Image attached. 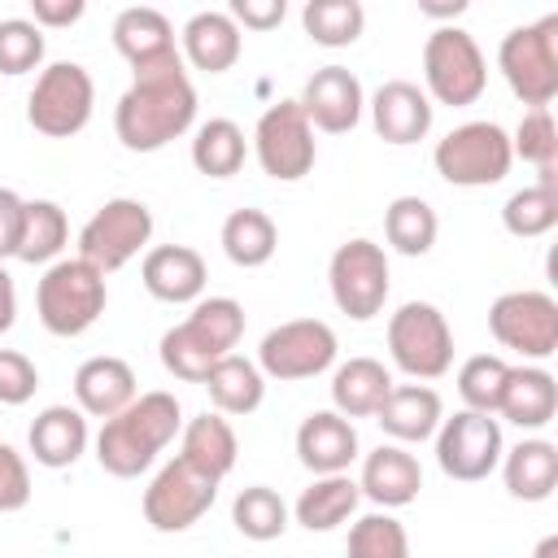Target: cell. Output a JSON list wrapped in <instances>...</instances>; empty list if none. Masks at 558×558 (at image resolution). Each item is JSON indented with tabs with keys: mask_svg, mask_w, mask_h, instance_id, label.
I'll return each mask as SVG.
<instances>
[{
	"mask_svg": "<svg viewBox=\"0 0 558 558\" xmlns=\"http://www.w3.org/2000/svg\"><path fill=\"white\" fill-rule=\"evenodd\" d=\"M183 432V405L174 392H140L122 414L105 418L96 432V462L113 480H135L144 475L157 453Z\"/></svg>",
	"mask_w": 558,
	"mask_h": 558,
	"instance_id": "cell-2",
	"label": "cell"
},
{
	"mask_svg": "<svg viewBox=\"0 0 558 558\" xmlns=\"http://www.w3.org/2000/svg\"><path fill=\"white\" fill-rule=\"evenodd\" d=\"M558 554V536H545L541 545H536V558H554Z\"/></svg>",
	"mask_w": 558,
	"mask_h": 558,
	"instance_id": "cell-52",
	"label": "cell"
},
{
	"mask_svg": "<svg viewBox=\"0 0 558 558\" xmlns=\"http://www.w3.org/2000/svg\"><path fill=\"white\" fill-rule=\"evenodd\" d=\"M157 353H161V366H166L174 379H183V384H205L209 366L218 362V353H214V349H205V344H201L183 323H179V327H170V331L161 336Z\"/></svg>",
	"mask_w": 558,
	"mask_h": 558,
	"instance_id": "cell-43",
	"label": "cell"
},
{
	"mask_svg": "<svg viewBox=\"0 0 558 558\" xmlns=\"http://www.w3.org/2000/svg\"><path fill=\"white\" fill-rule=\"evenodd\" d=\"M70 240V222H65V209L57 201H26L22 209V235H17V262L26 266H52L61 257Z\"/></svg>",
	"mask_w": 558,
	"mask_h": 558,
	"instance_id": "cell-33",
	"label": "cell"
},
{
	"mask_svg": "<svg viewBox=\"0 0 558 558\" xmlns=\"http://www.w3.org/2000/svg\"><path fill=\"white\" fill-rule=\"evenodd\" d=\"M510 153L523 157L527 166H536V174H549L558 161V126L549 109H523L514 135H510Z\"/></svg>",
	"mask_w": 558,
	"mask_h": 558,
	"instance_id": "cell-42",
	"label": "cell"
},
{
	"mask_svg": "<svg viewBox=\"0 0 558 558\" xmlns=\"http://www.w3.org/2000/svg\"><path fill=\"white\" fill-rule=\"evenodd\" d=\"M148 240H153V209L135 196H113L83 222L78 257L87 266H96L100 275H113L131 257L148 253Z\"/></svg>",
	"mask_w": 558,
	"mask_h": 558,
	"instance_id": "cell-10",
	"label": "cell"
},
{
	"mask_svg": "<svg viewBox=\"0 0 558 558\" xmlns=\"http://www.w3.org/2000/svg\"><path fill=\"white\" fill-rule=\"evenodd\" d=\"M13 323H17V288H13V275H9L4 262H0V336H4Z\"/></svg>",
	"mask_w": 558,
	"mask_h": 558,
	"instance_id": "cell-50",
	"label": "cell"
},
{
	"mask_svg": "<svg viewBox=\"0 0 558 558\" xmlns=\"http://www.w3.org/2000/svg\"><path fill=\"white\" fill-rule=\"evenodd\" d=\"M231 22L244 26V31H275L283 17H288V4L283 0H231Z\"/></svg>",
	"mask_w": 558,
	"mask_h": 558,
	"instance_id": "cell-47",
	"label": "cell"
},
{
	"mask_svg": "<svg viewBox=\"0 0 558 558\" xmlns=\"http://www.w3.org/2000/svg\"><path fill=\"white\" fill-rule=\"evenodd\" d=\"M183 327L205 349H214L218 357H227V353H235V344L244 336V305L235 296H201L192 305V314L183 318Z\"/></svg>",
	"mask_w": 558,
	"mask_h": 558,
	"instance_id": "cell-38",
	"label": "cell"
},
{
	"mask_svg": "<svg viewBox=\"0 0 558 558\" xmlns=\"http://www.w3.org/2000/svg\"><path fill=\"white\" fill-rule=\"evenodd\" d=\"M218 240H222V253H227L231 266L257 270V266H266V262L275 257V248H279V227H275V218H270L266 209L244 205V209H231V214H227Z\"/></svg>",
	"mask_w": 558,
	"mask_h": 558,
	"instance_id": "cell-32",
	"label": "cell"
},
{
	"mask_svg": "<svg viewBox=\"0 0 558 558\" xmlns=\"http://www.w3.org/2000/svg\"><path fill=\"white\" fill-rule=\"evenodd\" d=\"M327 288H331L336 310L349 314L353 323H371L375 314H384V301L392 288L384 244H375L366 235L344 240L327 262Z\"/></svg>",
	"mask_w": 558,
	"mask_h": 558,
	"instance_id": "cell-9",
	"label": "cell"
},
{
	"mask_svg": "<svg viewBox=\"0 0 558 558\" xmlns=\"http://www.w3.org/2000/svg\"><path fill=\"white\" fill-rule=\"evenodd\" d=\"M501 453H506V440H501V423L493 414L453 410V418H440V427H436V466L458 484L488 480L497 471Z\"/></svg>",
	"mask_w": 558,
	"mask_h": 558,
	"instance_id": "cell-15",
	"label": "cell"
},
{
	"mask_svg": "<svg viewBox=\"0 0 558 558\" xmlns=\"http://www.w3.org/2000/svg\"><path fill=\"white\" fill-rule=\"evenodd\" d=\"M140 279L148 296L166 305H196L209 283V266L192 244H153L140 262Z\"/></svg>",
	"mask_w": 558,
	"mask_h": 558,
	"instance_id": "cell-18",
	"label": "cell"
},
{
	"mask_svg": "<svg viewBox=\"0 0 558 558\" xmlns=\"http://www.w3.org/2000/svg\"><path fill=\"white\" fill-rule=\"evenodd\" d=\"M35 388H39V366L17 349H0V405H26Z\"/></svg>",
	"mask_w": 558,
	"mask_h": 558,
	"instance_id": "cell-45",
	"label": "cell"
},
{
	"mask_svg": "<svg viewBox=\"0 0 558 558\" xmlns=\"http://www.w3.org/2000/svg\"><path fill=\"white\" fill-rule=\"evenodd\" d=\"M392 392V371L379 357H349L331 371V410L344 418H375Z\"/></svg>",
	"mask_w": 558,
	"mask_h": 558,
	"instance_id": "cell-29",
	"label": "cell"
},
{
	"mask_svg": "<svg viewBox=\"0 0 558 558\" xmlns=\"http://www.w3.org/2000/svg\"><path fill=\"white\" fill-rule=\"evenodd\" d=\"M113 48L131 61V70H140V65H153V61H166V57H174L179 48H174V26H170V17L161 13V9H153V4H131V9H122L118 17H113Z\"/></svg>",
	"mask_w": 558,
	"mask_h": 558,
	"instance_id": "cell-27",
	"label": "cell"
},
{
	"mask_svg": "<svg viewBox=\"0 0 558 558\" xmlns=\"http://www.w3.org/2000/svg\"><path fill=\"white\" fill-rule=\"evenodd\" d=\"M83 13H87V4H83V0H31V22H35L39 31L74 26Z\"/></svg>",
	"mask_w": 558,
	"mask_h": 558,
	"instance_id": "cell-48",
	"label": "cell"
},
{
	"mask_svg": "<svg viewBox=\"0 0 558 558\" xmlns=\"http://www.w3.org/2000/svg\"><path fill=\"white\" fill-rule=\"evenodd\" d=\"M96 109V83L87 65L78 61H52L35 74V87L26 96V122L48 140H70L92 122Z\"/></svg>",
	"mask_w": 558,
	"mask_h": 558,
	"instance_id": "cell-8",
	"label": "cell"
},
{
	"mask_svg": "<svg viewBox=\"0 0 558 558\" xmlns=\"http://www.w3.org/2000/svg\"><path fill=\"white\" fill-rule=\"evenodd\" d=\"M497 70L527 109H549L558 96V13L506 31L497 44Z\"/></svg>",
	"mask_w": 558,
	"mask_h": 558,
	"instance_id": "cell-4",
	"label": "cell"
},
{
	"mask_svg": "<svg viewBox=\"0 0 558 558\" xmlns=\"http://www.w3.org/2000/svg\"><path fill=\"white\" fill-rule=\"evenodd\" d=\"M432 166L453 187H493L510 174V131L497 122H462L432 148Z\"/></svg>",
	"mask_w": 558,
	"mask_h": 558,
	"instance_id": "cell-7",
	"label": "cell"
},
{
	"mask_svg": "<svg viewBox=\"0 0 558 558\" xmlns=\"http://www.w3.org/2000/svg\"><path fill=\"white\" fill-rule=\"evenodd\" d=\"M22 209L26 201L13 187H0V262L17 253V235H22Z\"/></svg>",
	"mask_w": 558,
	"mask_h": 558,
	"instance_id": "cell-49",
	"label": "cell"
},
{
	"mask_svg": "<svg viewBox=\"0 0 558 558\" xmlns=\"http://www.w3.org/2000/svg\"><path fill=\"white\" fill-rule=\"evenodd\" d=\"M366 109H371L375 135H379L384 144H397V148L427 140L432 113H436V105L427 100V92H423L418 83H410V78H388V83H379L375 96L366 100Z\"/></svg>",
	"mask_w": 558,
	"mask_h": 558,
	"instance_id": "cell-17",
	"label": "cell"
},
{
	"mask_svg": "<svg viewBox=\"0 0 558 558\" xmlns=\"http://www.w3.org/2000/svg\"><path fill=\"white\" fill-rule=\"evenodd\" d=\"M301 113L310 118L314 131L323 135H344L362 122V109H366V92L357 83V74L349 65H323L305 78L301 96H296Z\"/></svg>",
	"mask_w": 558,
	"mask_h": 558,
	"instance_id": "cell-16",
	"label": "cell"
},
{
	"mask_svg": "<svg viewBox=\"0 0 558 558\" xmlns=\"http://www.w3.org/2000/svg\"><path fill=\"white\" fill-rule=\"evenodd\" d=\"M488 87V61L471 31L462 26H436L423 44V92L432 105L466 109Z\"/></svg>",
	"mask_w": 558,
	"mask_h": 558,
	"instance_id": "cell-5",
	"label": "cell"
},
{
	"mask_svg": "<svg viewBox=\"0 0 558 558\" xmlns=\"http://www.w3.org/2000/svg\"><path fill=\"white\" fill-rule=\"evenodd\" d=\"M218 497V480H209L205 471H196L192 462H183L179 453L148 480L144 488V523L153 532H187L192 523H201L209 514Z\"/></svg>",
	"mask_w": 558,
	"mask_h": 558,
	"instance_id": "cell-14",
	"label": "cell"
},
{
	"mask_svg": "<svg viewBox=\"0 0 558 558\" xmlns=\"http://www.w3.org/2000/svg\"><path fill=\"white\" fill-rule=\"evenodd\" d=\"M31 501V466L26 458L0 440V514H13Z\"/></svg>",
	"mask_w": 558,
	"mask_h": 558,
	"instance_id": "cell-46",
	"label": "cell"
},
{
	"mask_svg": "<svg viewBox=\"0 0 558 558\" xmlns=\"http://www.w3.org/2000/svg\"><path fill=\"white\" fill-rule=\"evenodd\" d=\"M244 157H248V140H244L240 122H231V118H209V122L196 126V135H192V166H196L201 174H209V179H231V174H240Z\"/></svg>",
	"mask_w": 558,
	"mask_h": 558,
	"instance_id": "cell-35",
	"label": "cell"
},
{
	"mask_svg": "<svg viewBox=\"0 0 558 558\" xmlns=\"http://www.w3.org/2000/svg\"><path fill=\"white\" fill-rule=\"evenodd\" d=\"M344 558H410V532L392 510H371L349 527Z\"/></svg>",
	"mask_w": 558,
	"mask_h": 558,
	"instance_id": "cell-40",
	"label": "cell"
},
{
	"mask_svg": "<svg viewBox=\"0 0 558 558\" xmlns=\"http://www.w3.org/2000/svg\"><path fill=\"white\" fill-rule=\"evenodd\" d=\"M109 305V288L105 275L96 266H87L83 257H57L44 279L35 283V314L44 323V331L74 340L83 331L96 327V318Z\"/></svg>",
	"mask_w": 558,
	"mask_h": 558,
	"instance_id": "cell-3",
	"label": "cell"
},
{
	"mask_svg": "<svg viewBox=\"0 0 558 558\" xmlns=\"http://www.w3.org/2000/svg\"><path fill=\"white\" fill-rule=\"evenodd\" d=\"M501 227L514 240H536V235H549L558 227V183H554V170L541 174L532 187H519V192L506 196Z\"/></svg>",
	"mask_w": 558,
	"mask_h": 558,
	"instance_id": "cell-34",
	"label": "cell"
},
{
	"mask_svg": "<svg viewBox=\"0 0 558 558\" xmlns=\"http://www.w3.org/2000/svg\"><path fill=\"white\" fill-rule=\"evenodd\" d=\"M253 157L275 183H296L318 161V140L296 100H275L253 126Z\"/></svg>",
	"mask_w": 558,
	"mask_h": 558,
	"instance_id": "cell-12",
	"label": "cell"
},
{
	"mask_svg": "<svg viewBox=\"0 0 558 558\" xmlns=\"http://www.w3.org/2000/svg\"><path fill=\"white\" fill-rule=\"evenodd\" d=\"M418 13H423V17H436V22H445V26H453V17L466 13V0H418Z\"/></svg>",
	"mask_w": 558,
	"mask_h": 558,
	"instance_id": "cell-51",
	"label": "cell"
},
{
	"mask_svg": "<svg viewBox=\"0 0 558 558\" xmlns=\"http://www.w3.org/2000/svg\"><path fill=\"white\" fill-rule=\"evenodd\" d=\"M205 392H209V401H214V410L222 418H244V414H253L266 401V375L257 371L253 357L227 353V357H218L209 366Z\"/></svg>",
	"mask_w": 558,
	"mask_h": 558,
	"instance_id": "cell-30",
	"label": "cell"
},
{
	"mask_svg": "<svg viewBox=\"0 0 558 558\" xmlns=\"http://www.w3.org/2000/svg\"><path fill=\"white\" fill-rule=\"evenodd\" d=\"M244 35L231 22L227 9H201L183 22V65H196L205 74H227L240 61Z\"/></svg>",
	"mask_w": 558,
	"mask_h": 558,
	"instance_id": "cell-24",
	"label": "cell"
},
{
	"mask_svg": "<svg viewBox=\"0 0 558 558\" xmlns=\"http://www.w3.org/2000/svg\"><path fill=\"white\" fill-rule=\"evenodd\" d=\"M131 87L113 105V135L126 153H157L187 135L196 122V87L183 70V52L131 70Z\"/></svg>",
	"mask_w": 558,
	"mask_h": 558,
	"instance_id": "cell-1",
	"label": "cell"
},
{
	"mask_svg": "<svg viewBox=\"0 0 558 558\" xmlns=\"http://www.w3.org/2000/svg\"><path fill=\"white\" fill-rule=\"evenodd\" d=\"M436 231H440L436 209L423 196H392L388 201V209H384V240H388L392 253L423 257V253H432Z\"/></svg>",
	"mask_w": 558,
	"mask_h": 558,
	"instance_id": "cell-36",
	"label": "cell"
},
{
	"mask_svg": "<svg viewBox=\"0 0 558 558\" xmlns=\"http://www.w3.org/2000/svg\"><path fill=\"white\" fill-rule=\"evenodd\" d=\"M87 440H92V432H87V414L78 405H44L26 432L31 458L48 471L74 466L87 453Z\"/></svg>",
	"mask_w": 558,
	"mask_h": 558,
	"instance_id": "cell-23",
	"label": "cell"
},
{
	"mask_svg": "<svg viewBox=\"0 0 558 558\" xmlns=\"http://www.w3.org/2000/svg\"><path fill=\"white\" fill-rule=\"evenodd\" d=\"M488 331L501 349L527 362H545L558 353V301L541 288L501 292L488 305Z\"/></svg>",
	"mask_w": 558,
	"mask_h": 558,
	"instance_id": "cell-13",
	"label": "cell"
},
{
	"mask_svg": "<svg viewBox=\"0 0 558 558\" xmlns=\"http://www.w3.org/2000/svg\"><path fill=\"white\" fill-rule=\"evenodd\" d=\"M497 466L514 501H549L558 488V445L545 436H527L510 445Z\"/></svg>",
	"mask_w": 558,
	"mask_h": 558,
	"instance_id": "cell-25",
	"label": "cell"
},
{
	"mask_svg": "<svg viewBox=\"0 0 558 558\" xmlns=\"http://www.w3.org/2000/svg\"><path fill=\"white\" fill-rule=\"evenodd\" d=\"M288 519H292V510L270 484H248L231 501V523L248 541H279L288 532Z\"/></svg>",
	"mask_w": 558,
	"mask_h": 558,
	"instance_id": "cell-37",
	"label": "cell"
},
{
	"mask_svg": "<svg viewBox=\"0 0 558 558\" xmlns=\"http://www.w3.org/2000/svg\"><path fill=\"white\" fill-rule=\"evenodd\" d=\"M179 458L192 462L196 471H205L209 480H227L235 458H240V440H235V427L218 414V410H205L196 418L183 423L179 432Z\"/></svg>",
	"mask_w": 558,
	"mask_h": 558,
	"instance_id": "cell-28",
	"label": "cell"
},
{
	"mask_svg": "<svg viewBox=\"0 0 558 558\" xmlns=\"http://www.w3.org/2000/svg\"><path fill=\"white\" fill-rule=\"evenodd\" d=\"M506 375H510V362L497 357V353H475V357H466V362L458 366V397H462V410L497 414Z\"/></svg>",
	"mask_w": 558,
	"mask_h": 558,
	"instance_id": "cell-41",
	"label": "cell"
},
{
	"mask_svg": "<svg viewBox=\"0 0 558 558\" xmlns=\"http://www.w3.org/2000/svg\"><path fill=\"white\" fill-rule=\"evenodd\" d=\"M296 458H301V466L314 471V475H344V471L362 458L353 418H344V414H336V410H314V414H305L301 427H296Z\"/></svg>",
	"mask_w": 558,
	"mask_h": 558,
	"instance_id": "cell-19",
	"label": "cell"
},
{
	"mask_svg": "<svg viewBox=\"0 0 558 558\" xmlns=\"http://www.w3.org/2000/svg\"><path fill=\"white\" fill-rule=\"evenodd\" d=\"M362 493H357V480L344 475H314L310 488H301L296 506H292V519L305 527V532H336L340 523L353 519Z\"/></svg>",
	"mask_w": 558,
	"mask_h": 558,
	"instance_id": "cell-31",
	"label": "cell"
},
{
	"mask_svg": "<svg viewBox=\"0 0 558 558\" xmlns=\"http://www.w3.org/2000/svg\"><path fill=\"white\" fill-rule=\"evenodd\" d=\"M336 353H340V340L323 318H288L262 336L257 371L279 384H296V379H314L331 371Z\"/></svg>",
	"mask_w": 558,
	"mask_h": 558,
	"instance_id": "cell-11",
	"label": "cell"
},
{
	"mask_svg": "<svg viewBox=\"0 0 558 558\" xmlns=\"http://www.w3.org/2000/svg\"><path fill=\"white\" fill-rule=\"evenodd\" d=\"M44 61V31L31 17H4L0 22V74L17 78L39 70Z\"/></svg>",
	"mask_w": 558,
	"mask_h": 558,
	"instance_id": "cell-44",
	"label": "cell"
},
{
	"mask_svg": "<svg viewBox=\"0 0 558 558\" xmlns=\"http://www.w3.org/2000/svg\"><path fill=\"white\" fill-rule=\"evenodd\" d=\"M388 357L414 384L440 379L453 366V327L432 301H405L388 318Z\"/></svg>",
	"mask_w": 558,
	"mask_h": 558,
	"instance_id": "cell-6",
	"label": "cell"
},
{
	"mask_svg": "<svg viewBox=\"0 0 558 558\" xmlns=\"http://www.w3.org/2000/svg\"><path fill=\"white\" fill-rule=\"evenodd\" d=\"M497 414L523 432H541L558 414V384L545 366H510Z\"/></svg>",
	"mask_w": 558,
	"mask_h": 558,
	"instance_id": "cell-26",
	"label": "cell"
},
{
	"mask_svg": "<svg viewBox=\"0 0 558 558\" xmlns=\"http://www.w3.org/2000/svg\"><path fill=\"white\" fill-rule=\"evenodd\" d=\"M440 418H445V401L427 384H392V392L375 410V423H379V432L392 445H423V440H432Z\"/></svg>",
	"mask_w": 558,
	"mask_h": 558,
	"instance_id": "cell-22",
	"label": "cell"
},
{
	"mask_svg": "<svg viewBox=\"0 0 558 558\" xmlns=\"http://www.w3.org/2000/svg\"><path fill=\"white\" fill-rule=\"evenodd\" d=\"M423 488V466L405 445H379L362 458V475H357V493L366 501H375L379 510H401L418 497Z\"/></svg>",
	"mask_w": 558,
	"mask_h": 558,
	"instance_id": "cell-20",
	"label": "cell"
},
{
	"mask_svg": "<svg viewBox=\"0 0 558 558\" xmlns=\"http://www.w3.org/2000/svg\"><path fill=\"white\" fill-rule=\"evenodd\" d=\"M301 26L323 48H349L366 31V9L362 0H310L301 9Z\"/></svg>",
	"mask_w": 558,
	"mask_h": 558,
	"instance_id": "cell-39",
	"label": "cell"
},
{
	"mask_svg": "<svg viewBox=\"0 0 558 558\" xmlns=\"http://www.w3.org/2000/svg\"><path fill=\"white\" fill-rule=\"evenodd\" d=\"M135 397H140L135 371H131V362H122L113 353H96V357H87L74 371V405L87 418H100L105 423V418L122 414Z\"/></svg>",
	"mask_w": 558,
	"mask_h": 558,
	"instance_id": "cell-21",
	"label": "cell"
}]
</instances>
